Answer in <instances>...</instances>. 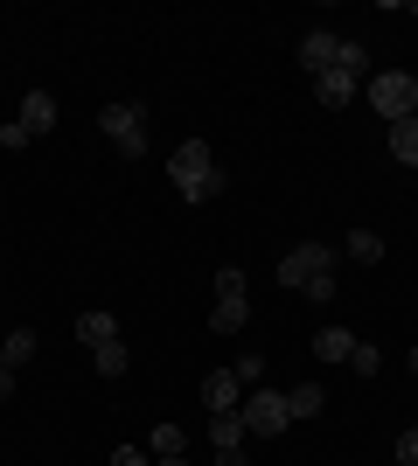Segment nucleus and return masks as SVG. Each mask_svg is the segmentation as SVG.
I'll return each instance as SVG.
<instances>
[{"label": "nucleus", "instance_id": "nucleus-26", "mask_svg": "<svg viewBox=\"0 0 418 466\" xmlns=\"http://www.w3.org/2000/svg\"><path fill=\"white\" fill-rule=\"evenodd\" d=\"M7 397H15V370H0V404H7Z\"/></svg>", "mask_w": 418, "mask_h": 466}, {"label": "nucleus", "instance_id": "nucleus-18", "mask_svg": "<svg viewBox=\"0 0 418 466\" xmlns=\"http://www.w3.org/2000/svg\"><path fill=\"white\" fill-rule=\"evenodd\" d=\"M0 355H7V370H21V362H36V334H28V328H15L7 341H0Z\"/></svg>", "mask_w": 418, "mask_h": 466}, {"label": "nucleus", "instance_id": "nucleus-13", "mask_svg": "<svg viewBox=\"0 0 418 466\" xmlns=\"http://www.w3.org/2000/svg\"><path fill=\"white\" fill-rule=\"evenodd\" d=\"M77 341H84V349H105V341H119V320H112V313H84Z\"/></svg>", "mask_w": 418, "mask_h": 466}, {"label": "nucleus", "instance_id": "nucleus-11", "mask_svg": "<svg viewBox=\"0 0 418 466\" xmlns=\"http://www.w3.org/2000/svg\"><path fill=\"white\" fill-rule=\"evenodd\" d=\"M314 355H321V362H349V355H356V334H349V328H321Z\"/></svg>", "mask_w": 418, "mask_h": 466}, {"label": "nucleus", "instance_id": "nucleus-6", "mask_svg": "<svg viewBox=\"0 0 418 466\" xmlns=\"http://www.w3.org/2000/svg\"><path fill=\"white\" fill-rule=\"evenodd\" d=\"M209 328H217V334H238V328H244V272H238V265H223V272H217V307H209Z\"/></svg>", "mask_w": 418, "mask_h": 466}, {"label": "nucleus", "instance_id": "nucleus-7", "mask_svg": "<svg viewBox=\"0 0 418 466\" xmlns=\"http://www.w3.org/2000/svg\"><path fill=\"white\" fill-rule=\"evenodd\" d=\"M335 56H342V35H328V28H314V35L300 42V63H307V77L335 70Z\"/></svg>", "mask_w": 418, "mask_h": 466}, {"label": "nucleus", "instance_id": "nucleus-27", "mask_svg": "<svg viewBox=\"0 0 418 466\" xmlns=\"http://www.w3.org/2000/svg\"><path fill=\"white\" fill-rule=\"evenodd\" d=\"M160 466H189V460H160Z\"/></svg>", "mask_w": 418, "mask_h": 466}, {"label": "nucleus", "instance_id": "nucleus-16", "mask_svg": "<svg viewBox=\"0 0 418 466\" xmlns=\"http://www.w3.org/2000/svg\"><path fill=\"white\" fill-rule=\"evenodd\" d=\"M342 251L356 258V265H377V258H383V237L377 230H349V237H342Z\"/></svg>", "mask_w": 418, "mask_h": 466}, {"label": "nucleus", "instance_id": "nucleus-19", "mask_svg": "<svg viewBox=\"0 0 418 466\" xmlns=\"http://www.w3.org/2000/svg\"><path fill=\"white\" fill-rule=\"evenodd\" d=\"M181 446H189V439H181V425H154V460H181Z\"/></svg>", "mask_w": 418, "mask_h": 466}, {"label": "nucleus", "instance_id": "nucleus-5", "mask_svg": "<svg viewBox=\"0 0 418 466\" xmlns=\"http://www.w3.org/2000/svg\"><path fill=\"white\" fill-rule=\"evenodd\" d=\"M370 105H377V118H391V126L412 118L418 112V77H412V70H383V77L370 84Z\"/></svg>", "mask_w": 418, "mask_h": 466}, {"label": "nucleus", "instance_id": "nucleus-12", "mask_svg": "<svg viewBox=\"0 0 418 466\" xmlns=\"http://www.w3.org/2000/svg\"><path fill=\"white\" fill-rule=\"evenodd\" d=\"M314 91H321V105H328V112H342V105L356 97V77H342V70H321Z\"/></svg>", "mask_w": 418, "mask_h": 466}, {"label": "nucleus", "instance_id": "nucleus-20", "mask_svg": "<svg viewBox=\"0 0 418 466\" xmlns=\"http://www.w3.org/2000/svg\"><path fill=\"white\" fill-rule=\"evenodd\" d=\"M335 70H342V77H370V49H362V42H342Z\"/></svg>", "mask_w": 418, "mask_h": 466}, {"label": "nucleus", "instance_id": "nucleus-28", "mask_svg": "<svg viewBox=\"0 0 418 466\" xmlns=\"http://www.w3.org/2000/svg\"><path fill=\"white\" fill-rule=\"evenodd\" d=\"M412 376H418V349H412Z\"/></svg>", "mask_w": 418, "mask_h": 466}, {"label": "nucleus", "instance_id": "nucleus-15", "mask_svg": "<svg viewBox=\"0 0 418 466\" xmlns=\"http://www.w3.org/2000/svg\"><path fill=\"white\" fill-rule=\"evenodd\" d=\"M391 154H398L404 167H418V112H412V118H398V126H391Z\"/></svg>", "mask_w": 418, "mask_h": 466}, {"label": "nucleus", "instance_id": "nucleus-23", "mask_svg": "<svg viewBox=\"0 0 418 466\" xmlns=\"http://www.w3.org/2000/svg\"><path fill=\"white\" fill-rule=\"evenodd\" d=\"M112 466H154V452H147V446H119V452H112Z\"/></svg>", "mask_w": 418, "mask_h": 466}, {"label": "nucleus", "instance_id": "nucleus-25", "mask_svg": "<svg viewBox=\"0 0 418 466\" xmlns=\"http://www.w3.org/2000/svg\"><path fill=\"white\" fill-rule=\"evenodd\" d=\"M217 466H251V460H244V446H230V452H217Z\"/></svg>", "mask_w": 418, "mask_h": 466}, {"label": "nucleus", "instance_id": "nucleus-4", "mask_svg": "<svg viewBox=\"0 0 418 466\" xmlns=\"http://www.w3.org/2000/svg\"><path fill=\"white\" fill-rule=\"evenodd\" d=\"M238 418H244V431H251V439H279V431L293 425V410H286V390H265V383L238 404Z\"/></svg>", "mask_w": 418, "mask_h": 466}, {"label": "nucleus", "instance_id": "nucleus-29", "mask_svg": "<svg viewBox=\"0 0 418 466\" xmlns=\"http://www.w3.org/2000/svg\"><path fill=\"white\" fill-rule=\"evenodd\" d=\"M0 370H7V355H0Z\"/></svg>", "mask_w": 418, "mask_h": 466}, {"label": "nucleus", "instance_id": "nucleus-2", "mask_svg": "<svg viewBox=\"0 0 418 466\" xmlns=\"http://www.w3.org/2000/svg\"><path fill=\"white\" fill-rule=\"evenodd\" d=\"M168 181H175L189 202H209V195L223 188V175H217V160H209V139H181L175 154H168Z\"/></svg>", "mask_w": 418, "mask_h": 466}, {"label": "nucleus", "instance_id": "nucleus-14", "mask_svg": "<svg viewBox=\"0 0 418 466\" xmlns=\"http://www.w3.org/2000/svg\"><path fill=\"white\" fill-rule=\"evenodd\" d=\"M286 410H293V418H321V410H328V390H321V383L286 390Z\"/></svg>", "mask_w": 418, "mask_h": 466}, {"label": "nucleus", "instance_id": "nucleus-3", "mask_svg": "<svg viewBox=\"0 0 418 466\" xmlns=\"http://www.w3.org/2000/svg\"><path fill=\"white\" fill-rule=\"evenodd\" d=\"M98 133L112 139V147H119L126 160H139V154H147V112H139L133 97H119V105H105V112H98Z\"/></svg>", "mask_w": 418, "mask_h": 466}, {"label": "nucleus", "instance_id": "nucleus-21", "mask_svg": "<svg viewBox=\"0 0 418 466\" xmlns=\"http://www.w3.org/2000/svg\"><path fill=\"white\" fill-rule=\"evenodd\" d=\"M230 376H238L244 390H259V383H265V355H238V362H230Z\"/></svg>", "mask_w": 418, "mask_h": 466}, {"label": "nucleus", "instance_id": "nucleus-9", "mask_svg": "<svg viewBox=\"0 0 418 466\" xmlns=\"http://www.w3.org/2000/svg\"><path fill=\"white\" fill-rule=\"evenodd\" d=\"M49 126H56V97H49V91H28V97H21V133L36 139V133H49Z\"/></svg>", "mask_w": 418, "mask_h": 466}, {"label": "nucleus", "instance_id": "nucleus-1", "mask_svg": "<svg viewBox=\"0 0 418 466\" xmlns=\"http://www.w3.org/2000/svg\"><path fill=\"white\" fill-rule=\"evenodd\" d=\"M279 286L307 292V299H335V244H293L279 258Z\"/></svg>", "mask_w": 418, "mask_h": 466}, {"label": "nucleus", "instance_id": "nucleus-8", "mask_svg": "<svg viewBox=\"0 0 418 466\" xmlns=\"http://www.w3.org/2000/svg\"><path fill=\"white\" fill-rule=\"evenodd\" d=\"M238 397H244V383L230 370H209V376H202V404H209V418H217V410H238Z\"/></svg>", "mask_w": 418, "mask_h": 466}, {"label": "nucleus", "instance_id": "nucleus-22", "mask_svg": "<svg viewBox=\"0 0 418 466\" xmlns=\"http://www.w3.org/2000/svg\"><path fill=\"white\" fill-rule=\"evenodd\" d=\"M377 362H383V355L370 349V341H356V355H349V370H356V376H377Z\"/></svg>", "mask_w": 418, "mask_h": 466}, {"label": "nucleus", "instance_id": "nucleus-24", "mask_svg": "<svg viewBox=\"0 0 418 466\" xmlns=\"http://www.w3.org/2000/svg\"><path fill=\"white\" fill-rule=\"evenodd\" d=\"M398 466H418V431H398Z\"/></svg>", "mask_w": 418, "mask_h": 466}, {"label": "nucleus", "instance_id": "nucleus-10", "mask_svg": "<svg viewBox=\"0 0 418 466\" xmlns=\"http://www.w3.org/2000/svg\"><path fill=\"white\" fill-rule=\"evenodd\" d=\"M244 439H251V431H244V418H238V410H217V418H209V446H217V452L244 446Z\"/></svg>", "mask_w": 418, "mask_h": 466}, {"label": "nucleus", "instance_id": "nucleus-17", "mask_svg": "<svg viewBox=\"0 0 418 466\" xmlns=\"http://www.w3.org/2000/svg\"><path fill=\"white\" fill-rule=\"evenodd\" d=\"M91 362H98V376H126L133 349H126V341H105V349H91Z\"/></svg>", "mask_w": 418, "mask_h": 466}]
</instances>
